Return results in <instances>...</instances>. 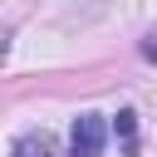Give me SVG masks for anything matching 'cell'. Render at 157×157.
I'll use <instances>...</instances> for the list:
<instances>
[{
  "instance_id": "1",
  "label": "cell",
  "mask_w": 157,
  "mask_h": 157,
  "mask_svg": "<svg viewBox=\"0 0 157 157\" xmlns=\"http://www.w3.org/2000/svg\"><path fill=\"white\" fill-rule=\"evenodd\" d=\"M103 137H108V123L98 113H78L74 128H69V152L74 157H98L103 152Z\"/></svg>"
},
{
  "instance_id": "2",
  "label": "cell",
  "mask_w": 157,
  "mask_h": 157,
  "mask_svg": "<svg viewBox=\"0 0 157 157\" xmlns=\"http://www.w3.org/2000/svg\"><path fill=\"white\" fill-rule=\"evenodd\" d=\"M15 157H54V137L49 132H25L15 142Z\"/></svg>"
},
{
  "instance_id": "3",
  "label": "cell",
  "mask_w": 157,
  "mask_h": 157,
  "mask_svg": "<svg viewBox=\"0 0 157 157\" xmlns=\"http://www.w3.org/2000/svg\"><path fill=\"white\" fill-rule=\"evenodd\" d=\"M113 128H118V137H123V142H132V132H137V118H132V113H118V123H113Z\"/></svg>"
},
{
  "instance_id": "4",
  "label": "cell",
  "mask_w": 157,
  "mask_h": 157,
  "mask_svg": "<svg viewBox=\"0 0 157 157\" xmlns=\"http://www.w3.org/2000/svg\"><path fill=\"white\" fill-rule=\"evenodd\" d=\"M142 54H147V59L157 64V34H147V39H142Z\"/></svg>"
}]
</instances>
